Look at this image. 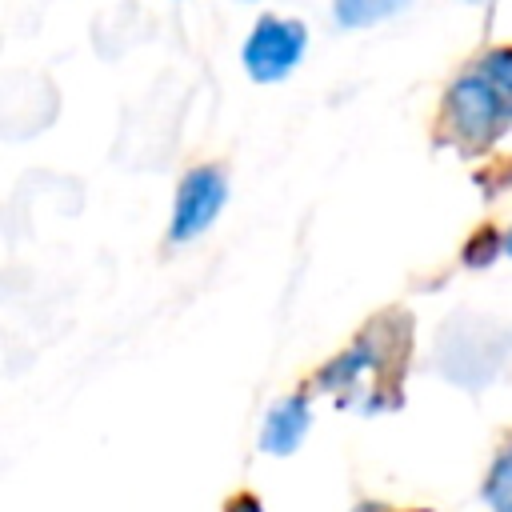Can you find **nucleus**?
<instances>
[{
  "instance_id": "nucleus-1",
  "label": "nucleus",
  "mask_w": 512,
  "mask_h": 512,
  "mask_svg": "<svg viewBox=\"0 0 512 512\" xmlns=\"http://www.w3.org/2000/svg\"><path fill=\"white\" fill-rule=\"evenodd\" d=\"M448 128L468 144H488L512 124V48L472 60L448 92Z\"/></svg>"
},
{
  "instance_id": "nucleus-2",
  "label": "nucleus",
  "mask_w": 512,
  "mask_h": 512,
  "mask_svg": "<svg viewBox=\"0 0 512 512\" xmlns=\"http://www.w3.org/2000/svg\"><path fill=\"white\" fill-rule=\"evenodd\" d=\"M304 44H308V32L300 20H284V16H260L256 28L248 32L244 40V68L252 80H284L300 56H304Z\"/></svg>"
},
{
  "instance_id": "nucleus-3",
  "label": "nucleus",
  "mask_w": 512,
  "mask_h": 512,
  "mask_svg": "<svg viewBox=\"0 0 512 512\" xmlns=\"http://www.w3.org/2000/svg\"><path fill=\"white\" fill-rule=\"evenodd\" d=\"M224 200H228V180H224V172L212 168V164L192 168V172L180 180V192H176L172 240H196V236L216 220V212L224 208Z\"/></svg>"
},
{
  "instance_id": "nucleus-4",
  "label": "nucleus",
  "mask_w": 512,
  "mask_h": 512,
  "mask_svg": "<svg viewBox=\"0 0 512 512\" xmlns=\"http://www.w3.org/2000/svg\"><path fill=\"white\" fill-rule=\"evenodd\" d=\"M308 420H312V412H308L304 396H288V400H280V404L268 412V420H264L260 448L272 452V456H288V452H296L300 440H304V432H308Z\"/></svg>"
},
{
  "instance_id": "nucleus-5",
  "label": "nucleus",
  "mask_w": 512,
  "mask_h": 512,
  "mask_svg": "<svg viewBox=\"0 0 512 512\" xmlns=\"http://www.w3.org/2000/svg\"><path fill=\"white\" fill-rule=\"evenodd\" d=\"M404 4H408V0H336L332 12H336V20H340L344 28H368V24H376V20L396 16Z\"/></svg>"
},
{
  "instance_id": "nucleus-6",
  "label": "nucleus",
  "mask_w": 512,
  "mask_h": 512,
  "mask_svg": "<svg viewBox=\"0 0 512 512\" xmlns=\"http://www.w3.org/2000/svg\"><path fill=\"white\" fill-rule=\"evenodd\" d=\"M484 500L492 504V512H512V448L492 464L488 484H484Z\"/></svg>"
},
{
  "instance_id": "nucleus-7",
  "label": "nucleus",
  "mask_w": 512,
  "mask_h": 512,
  "mask_svg": "<svg viewBox=\"0 0 512 512\" xmlns=\"http://www.w3.org/2000/svg\"><path fill=\"white\" fill-rule=\"evenodd\" d=\"M232 512H260V504H256V500H244V504H236Z\"/></svg>"
},
{
  "instance_id": "nucleus-8",
  "label": "nucleus",
  "mask_w": 512,
  "mask_h": 512,
  "mask_svg": "<svg viewBox=\"0 0 512 512\" xmlns=\"http://www.w3.org/2000/svg\"><path fill=\"white\" fill-rule=\"evenodd\" d=\"M508 256H512V232H508Z\"/></svg>"
},
{
  "instance_id": "nucleus-9",
  "label": "nucleus",
  "mask_w": 512,
  "mask_h": 512,
  "mask_svg": "<svg viewBox=\"0 0 512 512\" xmlns=\"http://www.w3.org/2000/svg\"><path fill=\"white\" fill-rule=\"evenodd\" d=\"M472 4H488V0H472Z\"/></svg>"
}]
</instances>
